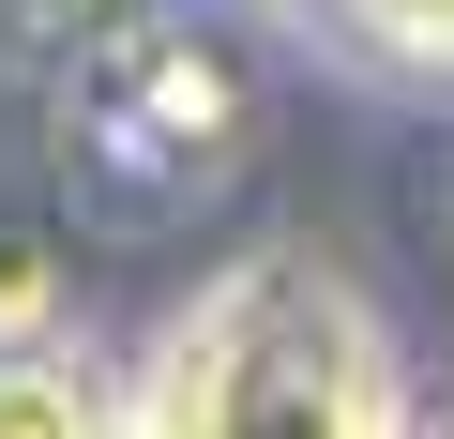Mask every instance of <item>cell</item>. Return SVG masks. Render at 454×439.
Wrapping results in <instances>:
<instances>
[{
	"mask_svg": "<svg viewBox=\"0 0 454 439\" xmlns=\"http://www.w3.org/2000/svg\"><path fill=\"white\" fill-rule=\"evenodd\" d=\"M121 439H409V394L379 318L318 258H243L152 333Z\"/></svg>",
	"mask_w": 454,
	"mask_h": 439,
	"instance_id": "1",
	"label": "cell"
},
{
	"mask_svg": "<svg viewBox=\"0 0 454 439\" xmlns=\"http://www.w3.org/2000/svg\"><path fill=\"white\" fill-rule=\"evenodd\" d=\"M61 167L121 212V228H167L197 212L227 167H243V61L182 16H106L61 76Z\"/></svg>",
	"mask_w": 454,
	"mask_h": 439,
	"instance_id": "2",
	"label": "cell"
},
{
	"mask_svg": "<svg viewBox=\"0 0 454 439\" xmlns=\"http://www.w3.org/2000/svg\"><path fill=\"white\" fill-rule=\"evenodd\" d=\"M0 439H121V424L61 349H0Z\"/></svg>",
	"mask_w": 454,
	"mask_h": 439,
	"instance_id": "3",
	"label": "cell"
},
{
	"mask_svg": "<svg viewBox=\"0 0 454 439\" xmlns=\"http://www.w3.org/2000/svg\"><path fill=\"white\" fill-rule=\"evenodd\" d=\"M31 318H46V258H16V243H0V349H16Z\"/></svg>",
	"mask_w": 454,
	"mask_h": 439,
	"instance_id": "4",
	"label": "cell"
},
{
	"mask_svg": "<svg viewBox=\"0 0 454 439\" xmlns=\"http://www.w3.org/2000/svg\"><path fill=\"white\" fill-rule=\"evenodd\" d=\"M439 439H454V424H439Z\"/></svg>",
	"mask_w": 454,
	"mask_h": 439,
	"instance_id": "5",
	"label": "cell"
}]
</instances>
